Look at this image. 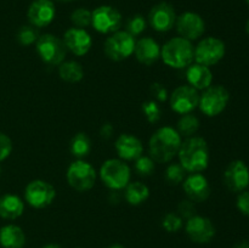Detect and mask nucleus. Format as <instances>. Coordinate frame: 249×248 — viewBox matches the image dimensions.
Instances as JSON below:
<instances>
[{
  "label": "nucleus",
  "instance_id": "nucleus-1",
  "mask_svg": "<svg viewBox=\"0 0 249 248\" xmlns=\"http://www.w3.org/2000/svg\"><path fill=\"white\" fill-rule=\"evenodd\" d=\"M181 136L172 126L157 129L148 141L150 157L156 163H168L178 155L181 146Z\"/></svg>",
  "mask_w": 249,
  "mask_h": 248
},
{
  "label": "nucleus",
  "instance_id": "nucleus-2",
  "mask_svg": "<svg viewBox=\"0 0 249 248\" xmlns=\"http://www.w3.org/2000/svg\"><path fill=\"white\" fill-rule=\"evenodd\" d=\"M179 163L189 173H202L208 168V143L201 136H191L182 141L178 152Z\"/></svg>",
  "mask_w": 249,
  "mask_h": 248
},
{
  "label": "nucleus",
  "instance_id": "nucleus-3",
  "mask_svg": "<svg viewBox=\"0 0 249 248\" xmlns=\"http://www.w3.org/2000/svg\"><path fill=\"white\" fill-rule=\"evenodd\" d=\"M160 58L170 68L181 70L189 67L195 60V46L187 39L175 36L160 48Z\"/></svg>",
  "mask_w": 249,
  "mask_h": 248
},
{
  "label": "nucleus",
  "instance_id": "nucleus-4",
  "mask_svg": "<svg viewBox=\"0 0 249 248\" xmlns=\"http://www.w3.org/2000/svg\"><path fill=\"white\" fill-rule=\"evenodd\" d=\"M131 172L129 165L123 159L111 158L102 163L100 168V177L102 182L111 190L125 189L130 182Z\"/></svg>",
  "mask_w": 249,
  "mask_h": 248
},
{
  "label": "nucleus",
  "instance_id": "nucleus-5",
  "mask_svg": "<svg viewBox=\"0 0 249 248\" xmlns=\"http://www.w3.org/2000/svg\"><path fill=\"white\" fill-rule=\"evenodd\" d=\"M36 49L41 60L50 66H60L67 55V48L62 39L50 33L39 36Z\"/></svg>",
  "mask_w": 249,
  "mask_h": 248
},
{
  "label": "nucleus",
  "instance_id": "nucleus-6",
  "mask_svg": "<svg viewBox=\"0 0 249 248\" xmlns=\"http://www.w3.org/2000/svg\"><path fill=\"white\" fill-rule=\"evenodd\" d=\"M66 177L72 189L75 191L85 192L94 187L96 182V170L89 162L78 159L71 163Z\"/></svg>",
  "mask_w": 249,
  "mask_h": 248
},
{
  "label": "nucleus",
  "instance_id": "nucleus-7",
  "mask_svg": "<svg viewBox=\"0 0 249 248\" xmlns=\"http://www.w3.org/2000/svg\"><path fill=\"white\" fill-rule=\"evenodd\" d=\"M135 43V38L126 31H117L106 39L104 51L109 60L118 62L133 55Z\"/></svg>",
  "mask_w": 249,
  "mask_h": 248
},
{
  "label": "nucleus",
  "instance_id": "nucleus-8",
  "mask_svg": "<svg viewBox=\"0 0 249 248\" xmlns=\"http://www.w3.org/2000/svg\"><path fill=\"white\" fill-rule=\"evenodd\" d=\"M230 100V94L223 85H213L207 88L199 95L198 107L207 117H215L226 108Z\"/></svg>",
  "mask_w": 249,
  "mask_h": 248
},
{
  "label": "nucleus",
  "instance_id": "nucleus-9",
  "mask_svg": "<svg viewBox=\"0 0 249 248\" xmlns=\"http://www.w3.org/2000/svg\"><path fill=\"white\" fill-rule=\"evenodd\" d=\"M225 56V44L215 36H207L195 46V61L211 67Z\"/></svg>",
  "mask_w": 249,
  "mask_h": 248
},
{
  "label": "nucleus",
  "instance_id": "nucleus-10",
  "mask_svg": "<svg viewBox=\"0 0 249 248\" xmlns=\"http://www.w3.org/2000/svg\"><path fill=\"white\" fill-rule=\"evenodd\" d=\"M56 197V190L50 182L36 179L29 182L24 189V199L31 207L43 209L50 206Z\"/></svg>",
  "mask_w": 249,
  "mask_h": 248
},
{
  "label": "nucleus",
  "instance_id": "nucleus-11",
  "mask_svg": "<svg viewBox=\"0 0 249 248\" xmlns=\"http://www.w3.org/2000/svg\"><path fill=\"white\" fill-rule=\"evenodd\" d=\"M91 26L101 34H112L122 26V15L116 7L102 5L91 11Z\"/></svg>",
  "mask_w": 249,
  "mask_h": 248
},
{
  "label": "nucleus",
  "instance_id": "nucleus-12",
  "mask_svg": "<svg viewBox=\"0 0 249 248\" xmlns=\"http://www.w3.org/2000/svg\"><path fill=\"white\" fill-rule=\"evenodd\" d=\"M169 102L173 111L181 116L192 113V111H195L199 104L198 90L189 84L180 85L170 94Z\"/></svg>",
  "mask_w": 249,
  "mask_h": 248
},
{
  "label": "nucleus",
  "instance_id": "nucleus-13",
  "mask_svg": "<svg viewBox=\"0 0 249 248\" xmlns=\"http://www.w3.org/2000/svg\"><path fill=\"white\" fill-rule=\"evenodd\" d=\"M178 33L180 36L190 41L197 40L203 35L206 31V23L198 14L192 11H186L177 17L175 21Z\"/></svg>",
  "mask_w": 249,
  "mask_h": 248
},
{
  "label": "nucleus",
  "instance_id": "nucleus-14",
  "mask_svg": "<svg viewBox=\"0 0 249 248\" xmlns=\"http://www.w3.org/2000/svg\"><path fill=\"white\" fill-rule=\"evenodd\" d=\"M177 14L172 4L162 1L156 4L148 14V22L155 31L164 33L169 32L175 26Z\"/></svg>",
  "mask_w": 249,
  "mask_h": 248
},
{
  "label": "nucleus",
  "instance_id": "nucleus-15",
  "mask_svg": "<svg viewBox=\"0 0 249 248\" xmlns=\"http://www.w3.org/2000/svg\"><path fill=\"white\" fill-rule=\"evenodd\" d=\"M187 236L196 243H208L215 236V226L211 219L202 215H194L187 219L185 226Z\"/></svg>",
  "mask_w": 249,
  "mask_h": 248
},
{
  "label": "nucleus",
  "instance_id": "nucleus-16",
  "mask_svg": "<svg viewBox=\"0 0 249 248\" xmlns=\"http://www.w3.org/2000/svg\"><path fill=\"white\" fill-rule=\"evenodd\" d=\"M224 184L232 192L245 191L249 185V169L246 163L240 159L231 162L224 172Z\"/></svg>",
  "mask_w": 249,
  "mask_h": 248
},
{
  "label": "nucleus",
  "instance_id": "nucleus-17",
  "mask_svg": "<svg viewBox=\"0 0 249 248\" xmlns=\"http://www.w3.org/2000/svg\"><path fill=\"white\" fill-rule=\"evenodd\" d=\"M56 7L53 0H33L29 5L27 17L32 26L36 28H44L53 21Z\"/></svg>",
  "mask_w": 249,
  "mask_h": 248
},
{
  "label": "nucleus",
  "instance_id": "nucleus-18",
  "mask_svg": "<svg viewBox=\"0 0 249 248\" xmlns=\"http://www.w3.org/2000/svg\"><path fill=\"white\" fill-rule=\"evenodd\" d=\"M182 189L194 203L207 201L211 196V185L202 173H191L182 181Z\"/></svg>",
  "mask_w": 249,
  "mask_h": 248
},
{
  "label": "nucleus",
  "instance_id": "nucleus-19",
  "mask_svg": "<svg viewBox=\"0 0 249 248\" xmlns=\"http://www.w3.org/2000/svg\"><path fill=\"white\" fill-rule=\"evenodd\" d=\"M62 40L67 50L74 53L75 56L87 55L92 45L91 35L85 29L77 28V27L67 29L63 34Z\"/></svg>",
  "mask_w": 249,
  "mask_h": 248
},
{
  "label": "nucleus",
  "instance_id": "nucleus-20",
  "mask_svg": "<svg viewBox=\"0 0 249 248\" xmlns=\"http://www.w3.org/2000/svg\"><path fill=\"white\" fill-rule=\"evenodd\" d=\"M114 147L119 158L123 160H136L143 152L141 140L131 134H121L117 138Z\"/></svg>",
  "mask_w": 249,
  "mask_h": 248
},
{
  "label": "nucleus",
  "instance_id": "nucleus-21",
  "mask_svg": "<svg viewBox=\"0 0 249 248\" xmlns=\"http://www.w3.org/2000/svg\"><path fill=\"white\" fill-rule=\"evenodd\" d=\"M136 60L145 66H152L160 58V46L151 36H143L135 43Z\"/></svg>",
  "mask_w": 249,
  "mask_h": 248
},
{
  "label": "nucleus",
  "instance_id": "nucleus-22",
  "mask_svg": "<svg viewBox=\"0 0 249 248\" xmlns=\"http://www.w3.org/2000/svg\"><path fill=\"white\" fill-rule=\"evenodd\" d=\"M186 79L189 85L195 88L196 90H206L209 88L213 82V73L211 68L201 63H191L187 67Z\"/></svg>",
  "mask_w": 249,
  "mask_h": 248
},
{
  "label": "nucleus",
  "instance_id": "nucleus-23",
  "mask_svg": "<svg viewBox=\"0 0 249 248\" xmlns=\"http://www.w3.org/2000/svg\"><path fill=\"white\" fill-rule=\"evenodd\" d=\"M24 203L17 195L7 194L0 198V216L7 220H15L23 214Z\"/></svg>",
  "mask_w": 249,
  "mask_h": 248
},
{
  "label": "nucleus",
  "instance_id": "nucleus-24",
  "mask_svg": "<svg viewBox=\"0 0 249 248\" xmlns=\"http://www.w3.org/2000/svg\"><path fill=\"white\" fill-rule=\"evenodd\" d=\"M26 243V235L17 225L4 226L0 230V245L2 248H23Z\"/></svg>",
  "mask_w": 249,
  "mask_h": 248
},
{
  "label": "nucleus",
  "instance_id": "nucleus-25",
  "mask_svg": "<svg viewBox=\"0 0 249 248\" xmlns=\"http://www.w3.org/2000/svg\"><path fill=\"white\" fill-rule=\"evenodd\" d=\"M125 199L131 206H140L150 197V189L141 181L129 182L125 187Z\"/></svg>",
  "mask_w": 249,
  "mask_h": 248
},
{
  "label": "nucleus",
  "instance_id": "nucleus-26",
  "mask_svg": "<svg viewBox=\"0 0 249 248\" xmlns=\"http://www.w3.org/2000/svg\"><path fill=\"white\" fill-rule=\"evenodd\" d=\"M58 74L61 79L67 83H78L84 77V70L77 61H63L58 66Z\"/></svg>",
  "mask_w": 249,
  "mask_h": 248
},
{
  "label": "nucleus",
  "instance_id": "nucleus-27",
  "mask_svg": "<svg viewBox=\"0 0 249 248\" xmlns=\"http://www.w3.org/2000/svg\"><path fill=\"white\" fill-rule=\"evenodd\" d=\"M70 148L74 157L82 159L87 157L91 151V141L85 133H78L71 140Z\"/></svg>",
  "mask_w": 249,
  "mask_h": 248
},
{
  "label": "nucleus",
  "instance_id": "nucleus-28",
  "mask_svg": "<svg viewBox=\"0 0 249 248\" xmlns=\"http://www.w3.org/2000/svg\"><path fill=\"white\" fill-rule=\"evenodd\" d=\"M199 128V121L195 114L187 113L182 114L180 119L178 121V128L177 131L180 134V136H185V138H191L195 136Z\"/></svg>",
  "mask_w": 249,
  "mask_h": 248
},
{
  "label": "nucleus",
  "instance_id": "nucleus-29",
  "mask_svg": "<svg viewBox=\"0 0 249 248\" xmlns=\"http://www.w3.org/2000/svg\"><path fill=\"white\" fill-rule=\"evenodd\" d=\"M185 177H186V170L182 168V165L180 163H172L165 169L164 179L165 182L168 185H170V186L180 185L185 180Z\"/></svg>",
  "mask_w": 249,
  "mask_h": 248
},
{
  "label": "nucleus",
  "instance_id": "nucleus-30",
  "mask_svg": "<svg viewBox=\"0 0 249 248\" xmlns=\"http://www.w3.org/2000/svg\"><path fill=\"white\" fill-rule=\"evenodd\" d=\"M39 36L40 35H39L38 28H36L32 24H29V26H22L16 34L17 41L23 46H28L36 43Z\"/></svg>",
  "mask_w": 249,
  "mask_h": 248
},
{
  "label": "nucleus",
  "instance_id": "nucleus-31",
  "mask_svg": "<svg viewBox=\"0 0 249 248\" xmlns=\"http://www.w3.org/2000/svg\"><path fill=\"white\" fill-rule=\"evenodd\" d=\"M91 11L85 9V7L75 9L74 11L72 12V15H71V21H72L73 26L77 27V28L85 29L87 27L91 26Z\"/></svg>",
  "mask_w": 249,
  "mask_h": 248
},
{
  "label": "nucleus",
  "instance_id": "nucleus-32",
  "mask_svg": "<svg viewBox=\"0 0 249 248\" xmlns=\"http://www.w3.org/2000/svg\"><path fill=\"white\" fill-rule=\"evenodd\" d=\"M142 112L143 114H145L146 119L152 124L157 123L160 119V114H162L160 105H158V102L155 101V100H148V101L143 102Z\"/></svg>",
  "mask_w": 249,
  "mask_h": 248
},
{
  "label": "nucleus",
  "instance_id": "nucleus-33",
  "mask_svg": "<svg viewBox=\"0 0 249 248\" xmlns=\"http://www.w3.org/2000/svg\"><path fill=\"white\" fill-rule=\"evenodd\" d=\"M135 170L141 177H150L155 172V160L150 156H140L135 160Z\"/></svg>",
  "mask_w": 249,
  "mask_h": 248
},
{
  "label": "nucleus",
  "instance_id": "nucleus-34",
  "mask_svg": "<svg viewBox=\"0 0 249 248\" xmlns=\"http://www.w3.org/2000/svg\"><path fill=\"white\" fill-rule=\"evenodd\" d=\"M146 29V19L141 15H134L126 21V32L135 38Z\"/></svg>",
  "mask_w": 249,
  "mask_h": 248
},
{
  "label": "nucleus",
  "instance_id": "nucleus-35",
  "mask_svg": "<svg viewBox=\"0 0 249 248\" xmlns=\"http://www.w3.org/2000/svg\"><path fill=\"white\" fill-rule=\"evenodd\" d=\"M162 225L168 232H178L182 228V218L177 213H167L163 218Z\"/></svg>",
  "mask_w": 249,
  "mask_h": 248
},
{
  "label": "nucleus",
  "instance_id": "nucleus-36",
  "mask_svg": "<svg viewBox=\"0 0 249 248\" xmlns=\"http://www.w3.org/2000/svg\"><path fill=\"white\" fill-rule=\"evenodd\" d=\"M178 214L182 219H190L194 215H196V206L190 199H185L178 204Z\"/></svg>",
  "mask_w": 249,
  "mask_h": 248
},
{
  "label": "nucleus",
  "instance_id": "nucleus-37",
  "mask_svg": "<svg viewBox=\"0 0 249 248\" xmlns=\"http://www.w3.org/2000/svg\"><path fill=\"white\" fill-rule=\"evenodd\" d=\"M12 151V141L6 134L0 131V162L6 159Z\"/></svg>",
  "mask_w": 249,
  "mask_h": 248
},
{
  "label": "nucleus",
  "instance_id": "nucleus-38",
  "mask_svg": "<svg viewBox=\"0 0 249 248\" xmlns=\"http://www.w3.org/2000/svg\"><path fill=\"white\" fill-rule=\"evenodd\" d=\"M150 91L151 94H152V96L155 97L157 101L160 102H164L167 101L168 99V91L167 89H165V87L163 84H160V83H152L151 84V88H150Z\"/></svg>",
  "mask_w": 249,
  "mask_h": 248
},
{
  "label": "nucleus",
  "instance_id": "nucleus-39",
  "mask_svg": "<svg viewBox=\"0 0 249 248\" xmlns=\"http://www.w3.org/2000/svg\"><path fill=\"white\" fill-rule=\"evenodd\" d=\"M237 208L243 215L249 216V191H242L237 197Z\"/></svg>",
  "mask_w": 249,
  "mask_h": 248
},
{
  "label": "nucleus",
  "instance_id": "nucleus-40",
  "mask_svg": "<svg viewBox=\"0 0 249 248\" xmlns=\"http://www.w3.org/2000/svg\"><path fill=\"white\" fill-rule=\"evenodd\" d=\"M113 131H114V129H113V126H112V124L106 123L101 126L100 135H101V138H104V139H109L112 135H113Z\"/></svg>",
  "mask_w": 249,
  "mask_h": 248
},
{
  "label": "nucleus",
  "instance_id": "nucleus-41",
  "mask_svg": "<svg viewBox=\"0 0 249 248\" xmlns=\"http://www.w3.org/2000/svg\"><path fill=\"white\" fill-rule=\"evenodd\" d=\"M233 248H249V243L246 242V241H242V242H238Z\"/></svg>",
  "mask_w": 249,
  "mask_h": 248
},
{
  "label": "nucleus",
  "instance_id": "nucleus-42",
  "mask_svg": "<svg viewBox=\"0 0 249 248\" xmlns=\"http://www.w3.org/2000/svg\"><path fill=\"white\" fill-rule=\"evenodd\" d=\"M43 248H62L60 245H57V243H49V245L44 246Z\"/></svg>",
  "mask_w": 249,
  "mask_h": 248
},
{
  "label": "nucleus",
  "instance_id": "nucleus-43",
  "mask_svg": "<svg viewBox=\"0 0 249 248\" xmlns=\"http://www.w3.org/2000/svg\"><path fill=\"white\" fill-rule=\"evenodd\" d=\"M108 248H124V247L122 245H112L111 247H108Z\"/></svg>",
  "mask_w": 249,
  "mask_h": 248
},
{
  "label": "nucleus",
  "instance_id": "nucleus-44",
  "mask_svg": "<svg viewBox=\"0 0 249 248\" xmlns=\"http://www.w3.org/2000/svg\"><path fill=\"white\" fill-rule=\"evenodd\" d=\"M246 31H247L248 35H249V19L247 21V24H246Z\"/></svg>",
  "mask_w": 249,
  "mask_h": 248
},
{
  "label": "nucleus",
  "instance_id": "nucleus-45",
  "mask_svg": "<svg viewBox=\"0 0 249 248\" xmlns=\"http://www.w3.org/2000/svg\"><path fill=\"white\" fill-rule=\"evenodd\" d=\"M58 1H62V2H70V1H74V0H58Z\"/></svg>",
  "mask_w": 249,
  "mask_h": 248
},
{
  "label": "nucleus",
  "instance_id": "nucleus-46",
  "mask_svg": "<svg viewBox=\"0 0 249 248\" xmlns=\"http://www.w3.org/2000/svg\"><path fill=\"white\" fill-rule=\"evenodd\" d=\"M246 1H247V4H248V6H249V0H246Z\"/></svg>",
  "mask_w": 249,
  "mask_h": 248
},
{
  "label": "nucleus",
  "instance_id": "nucleus-47",
  "mask_svg": "<svg viewBox=\"0 0 249 248\" xmlns=\"http://www.w3.org/2000/svg\"><path fill=\"white\" fill-rule=\"evenodd\" d=\"M0 173H1V168H0Z\"/></svg>",
  "mask_w": 249,
  "mask_h": 248
}]
</instances>
